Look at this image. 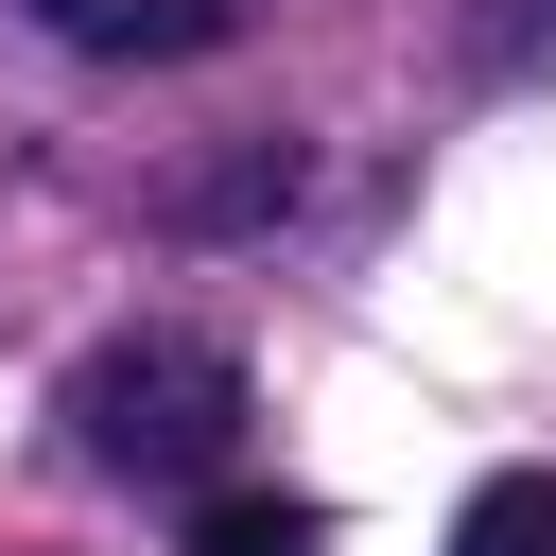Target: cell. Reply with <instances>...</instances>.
<instances>
[{"label": "cell", "mask_w": 556, "mask_h": 556, "mask_svg": "<svg viewBox=\"0 0 556 556\" xmlns=\"http://www.w3.org/2000/svg\"><path fill=\"white\" fill-rule=\"evenodd\" d=\"M70 434H87V469H122V486H208L226 434H243V365L191 348V330H139V348H104V365L70 382Z\"/></svg>", "instance_id": "6da1fadb"}, {"label": "cell", "mask_w": 556, "mask_h": 556, "mask_svg": "<svg viewBox=\"0 0 556 556\" xmlns=\"http://www.w3.org/2000/svg\"><path fill=\"white\" fill-rule=\"evenodd\" d=\"M191 556H330V504H295V486H226V504L191 521Z\"/></svg>", "instance_id": "7a4b0ae2"}, {"label": "cell", "mask_w": 556, "mask_h": 556, "mask_svg": "<svg viewBox=\"0 0 556 556\" xmlns=\"http://www.w3.org/2000/svg\"><path fill=\"white\" fill-rule=\"evenodd\" d=\"M452 556H556V469H486L452 504Z\"/></svg>", "instance_id": "3957f363"}, {"label": "cell", "mask_w": 556, "mask_h": 556, "mask_svg": "<svg viewBox=\"0 0 556 556\" xmlns=\"http://www.w3.org/2000/svg\"><path fill=\"white\" fill-rule=\"evenodd\" d=\"M208 35H243V0H104L87 17V52H208Z\"/></svg>", "instance_id": "277c9868"}, {"label": "cell", "mask_w": 556, "mask_h": 556, "mask_svg": "<svg viewBox=\"0 0 556 556\" xmlns=\"http://www.w3.org/2000/svg\"><path fill=\"white\" fill-rule=\"evenodd\" d=\"M52 17H70V35H87V17H104V0H52Z\"/></svg>", "instance_id": "5b68a950"}]
</instances>
